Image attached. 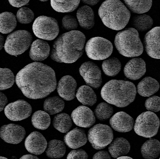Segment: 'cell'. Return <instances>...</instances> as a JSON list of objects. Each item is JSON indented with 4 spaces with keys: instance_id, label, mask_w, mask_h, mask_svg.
Returning a JSON list of instances; mask_svg holds the SVG:
<instances>
[{
    "instance_id": "6da1fadb",
    "label": "cell",
    "mask_w": 160,
    "mask_h": 159,
    "mask_svg": "<svg viewBox=\"0 0 160 159\" xmlns=\"http://www.w3.org/2000/svg\"><path fill=\"white\" fill-rule=\"evenodd\" d=\"M16 82L24 95L32 99L47 97L56 89L57 85L54 70L39 62L22 68L17 75Z\"/></svg>"
},
{
    "instance_id": "7a4b0ae2",
    "label": "cell",
    "mask_w": 160,
    "mask_h": 159,
    "mask_svg": "<svg viewBox=\"0 0 160 159\" xmlns=\"http://www.w3.org/2000/svg\"><path fill=\"white\" fill-rule=\"evenodd\" d=\"M86 37L78 31H72L60 36L53 44L51 59L59 63H72L84 53Z\"/></svg>"
},
{
    "instance_id": "3957f363",
    "label": "cell",
    "mask_w": 160,
    "mask_h": 159,
    "mask_svg": "<svg viewBox=\"0 0 160 159\" xmlns=\"http://www.w3.org/2000/svg\"><path fill=\"white\" fill-rule=\"evenodd\" d=\"M136 88L129 81L112 80L102 88L101 95L106 102L118 107H125L135 99Z\"/></svg>"
},
{
    "instance_id": "277c9868",
    "label": "cell",
    "mask_w": 160,
    "mask_h": 159,
    "mask_svg": "<svg viewBox=\"0 0 160 159\" xmlns=\"http://www.w3.org/2000/svg\"><path fill=\"white\" fill-rule=\"evenodd\" d=\"M98 14L103 24L109 29L120 31L125 28L131 13L120 0H106L100 7Z\"/></svg>"
},
{
    "instance_id": "5b68a950",
    "label": "cell",
    "mask_w": 160,
    "mask_h": 159,
    "mask_svg": "<svg viewBox=\"0 0 160 159\" xmlns=\"http://www.w3.org/2000/svg\"><path fill=\"white\" fill-rule=\"evenodd\" d=\"M114 43L120 54L124 57H138L144 50L138 31L133 28L118 32L115 36Z\"/></svg>"
},
{
    "instance_id": "8992f818",
    "label": "cell",
    "mask_w": 160,
    "mask_h": 159,
    "mask_svg": "<svg viewBox=\"0 0 160 159\" xmlns=\"http://www.w3.org/2000/svg\"><path fill=\"white\" fill-rule=\"evenodd\" d=\"M32 40V36L29 32L26 30H18L8 36L4 49L8 54L17 56L29 48Z\"/></svg>"
},
{
    "instance_id": "52a82bcc",
    "label": "cell",
    "mask_w": 160,
    "mask_h": 159,
    "mask_svg": "<svg viewBox=\"0 0 160 159\" xmlns=\"http://www.w3.org/2000/svg\"><path fill=\"white\" fill-rule=\"evenodd\" d=\"M160 120L157 115L151 111L143 112L137 118L134 130L137 134L150 138L157 134Z\"/></svg>"
},
{
    "instance_id": "ba28073f",
    "label": "cell",
    "mask_w": 160,
    "mask_h": 159,
    "mask_svg": "<svg viewBox=\"0 0 160 159\" xmlns=\"http://www.w3.org/2000/svg\"><path fill=\"white\" fill-rule=\"evenodd\" d=\"M32 31L38 38L43 40H54L59 33L58 23L56 19L42 16L38 17L32 25Z\"/></svg>"
},
{
    "instance_id": "9c48e42d",
    "label": "cell",
    "mask_w": 160,
    "mask_h": 159,
    "mask_svg": "<svg viewBox=\"0 0 160 159\" xmlns=\"http://www.w3.org/2000/svg\"><path fill=\"white\" fill-rule=\"evenodd\" d=\"M86 53L88 58L93 60H104L112 54L113 46L109 40L102 37H92L86 45Z\"/></svg>"
},
{
    "instance_id": "30bf717a",
    "label": "cell",
    "mask_w": 160,
    "mask_h": 159,
    "mask_svg": "<svg viewBox=\"0 0 160 159\" xmlns=\"http://www.w3.org/2000/svg\"><path fill=\"white\" fill-rule=\"evenodd\" d=\"M88 139L93 148L101 150L111 143L113 139L112 129L106 124H96L88 132Z\"/></svg>"
},
{
    "instance_id": "8fae6325",
    "label": "cell",
    "mask_w": 160,
    "mask_h": 159,
    "mask_svg": "<svg viewBox=\"0 0 160 159\" xmlns=\"http://www.w3.org/2000/svg\"><path fill=\"white\" fill-rule=\"evenodd\" d=\"M32 108L27 101L18 100L6 106L4 109L5 116L13 121L23 120L31 115Z\"/></svg>"
},
{
    "instance_id": "7c38bea8",
    "label": "cell",
    "mask_w": 160,
    "mask_h": 159,
    "mask_svg": "<svg viewBox=\"0 0 160 159\" xmlns=\"http://www.w3.org/2000/svg\"><path fill=\"white\" fill-rule=\"evenodd\" d=\"M79 73L88 86L93 89H98L102 85V72L94 63L87 61L81 65Z\"/></svg>"
},
{
    "instance_id": "4fadbf2b",
    "label": "cell",
    "mask_w": 160,
    "mask_h": 159,
    "mask_svg": "<svg viewBox=\"0 0 160 159\" xmlns=\"http://www.w3.org/2000/svg\"><path fill=\"white\" fill-rule=\"evenodd\" d=\"M26 131L21 125L10 123L2 126L0 137L5 142L12 144H18L24 139Z\"/></svg>"
},
{
    "instance_id": "5bb4252c",
    "label": "cell",
    "mask_w": 160,
    "mask_h": 159,
    "mask_svg": "<svg viewBox=\"0 0 160 159\" xmlns=\"http://www.w3.org/2000/svg\"><path fill=\"white\" fill-rule=\"evenodd\" d=\"M71 118L75 124L83 128H89L95 123V117L92 110L86 106H80L72 112Z\"/></svg>"
},
{
    "instance_id": "9a60e30c",
    "label": "cell",
    "mask_w": 160,
    "mask_h": 159,
    "mask_svg": "<svg viewBox=\"0 0 160 159\" xmlns=\"http://www.w3.org/2000/svg\"><path fill=\"white\" fill-rule=\"evenodd\" d=\"M160 27L149 31L144 37V45L147 54L154 59H160Z\"/></svg>"
},
{
    "instance_id": "2e32d148",
    "label": "cell",
    "mask_w": 160,
    "mask_h": 159,
    "mask_svg": "<svg viewBox=\"0 0 160 159\" xmlns=\"http://www.w3.org/2000/svg\"><path fill=\"white\" fill-rule=\"evenodd\" d=\"M48 143L45 137L40 132H32L29 135L25 140L26 149L34 155L42 154L47 147Z\"/></svg>"
},
{
    "instance_id": "e0dca14e",
    "label": "cell",
    "mask_w": 160,
    "mask_h": 159,
    "mask_svg": "<svg viewBox=\"0 0 160 159\" xmlns=\"http://www.w3.org/2000/svg\"><path fill=\"white\" fill-rule=\"evenodd\" d=\"M109 123L115 131L119 132H127L133 128L134 120L126 112L120 111L111 117Z\"/></svg>"
},
{
    "instance_id": "ac0fdd59",
    "label": "cell",
    "mask_w": 160,
    "mask_h": 159,
    "mask_svg": "<svg viewBox=\"0 0 160 159\" xmlns=\"http://www.w3.org/2000/svg\"><path fill=\"white\" fill-rule=\"evenodd\" d=\"M123 71L127 78L131 80H137L146 73V63L141 58H133L125 65Z\"/></svg>"
},
{
    "instance_id": "d6986e66",
    "label": "cell",
    "mask_w": 160,
    "mask_h": 159,
    "mask_svg": "<svg viewBox=\"0 0 160 159\" xmlns=\"http://www.w3.org/2000/svg\"><path fill=\"white\" fill-rule=\"evenodd\" d=\"M77 86L76 81L72 76H64L59 81L57 90L61 98L71 101L75 97Z\"/></svg>"
},
{
    "instance_id": "ffe728a7",
    "label": "cell",
    "mask_w": 160,
    "mask_h": 159,
    "mask_svg": "<svg viewBox=\"0 0 160 159\" xmlns=\"http://www.w3.org/2000/svg\"><path fill=\"white\" fill-rule=\"evenodd\" d=\"M88 141L85 131L75 128L68 132L64 137L65 144L70 148L78 149L84 146Z\"/></svg>"
},
{
    "instance_id": "44dd1931",
    "label": "cell",
    "mask_w": 160,
    "mask_h": 159,
    "mask_svg": "<svg viewBox=\"0 0 160 159\" xmlns=\"http://www.w3.org/2000/svg\"><path fill=\"white\" fill-rule=\"evenodd\" d=\"M50 51V46L46 41L42 39H37L32 44L30 57L33 60L42 61L48 57Z\"/></svg>"
},
{
    "instance_id": "7402d4cb",
    "label": "cell",
    "mask_w": 160,
    "mask_h": 159,
    "mask_svg": "<svg viewBox=\"0 0 160 159\" xmlns=\"http://www.w3.org/2000/svg\"><path fill=\"white\" fill-rule=\"evenodd\" d=\"M77 17L79 25L86 30L92 29L95 24L94 11L89 6L79 7L77 12Z\"/></svg>"
},
{
    "instance_id": "603a6c76",
    "label": "cell",
    "mask_w": 160,
    "mask_h": 159,
    "mask_svg": "<svg viewBox=\"0 0 160 159\" xmlns=\"http://www.w3.org/2000/svg\"><path fill=\"white\" fill-rule=\"evenodd\" d=\"M131 149L129 141L122 137H117L109 144L108 151L113 158H117L125 156Z\"/></svg>"
},
{
    "instance_id": "cb8c5ba5",
    "label": "cell",
    "mask_w": 160,
    "mask_h": 159,
    "mask_svg": "<svg viewBox=\"0 0 160 159\" xmlns=\"http://www.w3.org/2000/svg\"><path fill=\"white\" fill-rule=\"evenodd\" d=\"M159 86V82L156 80L146 77L139 82L136 91L141 96L149 97L158 91Z\"/></svg>"
},
{
    "instance_id": "d4e9b609",
    "label": "cell",
    "mask_w": 160,
    "mask_h": 159,
    "mask_svg": "<svg viewBox=\"0 0 160 159\" xmlns=\"http://www.w3.org/2000/svg\"><path fill=\"white\" fill-rule=\"evenodd\" d=\"M78 100L83 105L92 106L97 102V96L91 87L83 85L79 87L76 94Z\"/></svg>"
},
{
    "instance_id": "484cf974",
    "label": "cell",
    "mask_w": 160,
    "mask_h": 159,
    "mask_svg": "<svg viewBox=\"0 0 160 159\" xmlns=\"http://www.w3.org/2000/svg\"><path fill=\"white\" fill-rule=\"evenodd\" d=\"M141 153L145 159H154L158 157L160 153L159 140L154 138L147 140L141 147Z\"/></svg>"
},
{
    "instance_id": "4316f807",
    "label": "cell",
    "mask_w": 160,
    "mask_h": 159,
    "mask_svg": "<svg viewBox=\"0 0 160 159\" xmlns=\"http://www.w3.org/2000/svg\"><path fill=\"white\" fill-rule=\"evenodd\" d=\"M46 149V154L51 159H60L64 156L66 152V147L64 142L57 139L49 141Z\"/></svg>"
},
{
    "instance_id": "83f0119b",
    "label": "cell",
    "mask_w": 160,
    "mask_h": 159,
    "mask_svg": "<svg viewBox=\"0 0 160 159\" xmlns=\"http://www.w3.org/2000/svg\"><path fill=\"white\" fill-rule=\"evenodd\" d=\"M16 17L11 12H5L0 14V32L8 34L12 32L17 26Z\"/></svg>"
},
{
    "instance_id": "f1b7e54d",
    "label": "cell",
    "mask_w": 160,
    "mask_h": 159,
    "mask_svg": "<svg viewBox=\"0 0 160 159\" xmlns=\"http://www.w3.org/2000/svg\"><path fill=\"white\" fill-rule=\"evenodd\" d=\"M126 7L132 12L142 14L148 12L152 5V0H123Z\"/></svg>"
},
{
    "instance_id": "f546056e",
    "label": "cell",
    "mask_w": 160,
    "mask_h": 159,
    "mask_svg": "<svg viewBox=\"0 0 160 159\" xmlns=\"http://www.w3.org/2000/svg\"><path fill=\"white\" fill-rule=\"evenodd\" d=\"M80 0H51L52 8L57 12L68 13L78 8Z\"/></svg>"
},
{
    "instance_id": "4dcf8cb0",
    "label": "cell",
    "mask_w": 160,
    "mask_h": 159,
    "mask_svg": "<svg viewBox=\"0 0 160 159\" xmlns=\"http://www.w3.org/2000/svg\"><path fill=\"white\" fill-rule=\"evenodd\" d=\"M64 102L58 96H52L46 99L44 103V109L49 115H53L61 112L64 107Z\"/></svg>"
},
{
    "instance_id": "1f68e13d",
    "label": "cell",
    "mask_w": 160,
    "mask_h": 159,
    "mask_svg": "<svg viewBox=\"0 0 160 159\" xmlns=\"http://www.w3.org/2000/svg\"><path fill=\"white\" fill-rule=\"evenodd\" d=\"M153 23L152 18L146 14L136 15L133 17L132 20V25L133 28L141 32L149 30L152 27Z\"/></svg>"
},
{
    "instance_id": "d6a6232c",
    "label": "cell",
    "mask_w": 160,
    "mask_h": 159,
    "mask_svg": "<svg viewBox=\"0 0 160 159\" xmlns=\"http://www.w3.org/2000/svg\"><path fill=\"white\" fill-rule=\"evenodd\" d=\"M53 124L54 127L61 132L67 133L72 126V121L68 114L60 113L54 117Z\"/></svg>"
},
{
    "instance_id": "836d02e7",
    "label": "cell",
    "mask_w": 160,
    "mask_h": 159,
    "mask_svg": "<svg viewBox=\"0 0 160 159\" xmlns=\"http://www.w3.org/2000/svg\"><path fill=\"white\" fill-rule=\"evenodd\" d=\"M51 122L50 116L42 110H38L33 113L32 117V123L36 129L45 130L48 128Z\"/></svg>"
},
{
    "instance_id": "e575fe53",
    "label": "cell",
    "mask_w": 160,
    "mask_h": 159,
    "mask_svg": "<svg viewBox=\"0 0 160 159\" xmlns=\"http://www.w3.org/2000/svg\"><path fill=\"white\" fill-rule=\"evenodd\" d=\"M121 63L116 57L107 58L102 64L104 73L108 76L114 77L119 73L121 69Z\"/></svg>"
},
{
    "instance_id": "d590c367",
    "label": "cell",
    "mask_w": 160,
    "mask_h": 159,
    "mask_svg": "<svg viewBox=\"0 0 160 159\" xmlns=\"http://www.w3.org/2000/svg\"><path fill=\"white\" fill-rule=\"evenodd\" d=\"M15 76L9 68H0V90L11 88L15 82Z\"/></svg>"
},
{
    "instance_id": "8d00e7d4",
    "label": "cell",
    "mask_w": 160,
    "mask_h": 159,
    "mask_svg": "<svg viewBox=\"0 0 160 159\" xmlns=\"http://www.w3.org/2000/svg\"><path fill=\"white\" fill-rule=\"evenodd\" d=\"M114 112L113 107L108 103H100L94 110V115L101 121L106 120L110 118Z\"/></svg>"
},
{
    "instance_id": "74e56055",
    "label": "cell",
    "mask_w": 160,
    "mask_h": 159,
    "mask_svg": "<svg viewBox=\"0 0 160 159\" xmlns=\"http://www.w3.org/2000/svg\"><path fill=\"white\" fill-rule=\"evenodd\" d=\"M33 11L25 7H20L17 13V18L18 22L22 24L31 23L34 19Z\"/></svg>"
},
{
    "instance_id": "f35d334b",
    "label": "cell",
    "mask_w": 160,
    "mask_h": 159,
    "mask_svg": "<svg viewBox=\"0 0 160 159\" xmlns=\"http://www.w3.org/2000/svg\"><path fill=\"white\" fill-rule=\"evenodd\" d=\"M145 106L149 111L158 112L160 109V97L156 95L150 97L146 100Z\"/></svg>"
},
{
    "instance_id": "ab89813d",
    "label": "cell",
    "mask_w": 160,
    "mask_h": 159,
    "mask_svg": "<svg viewBox=\"0 0 160 159\" xmlns=\"http://www.w3.org/2000/svg\"><path fill=\"white\" fill-rule=\"evenodd\" d=\"M62 25L67 31H74L78 27V22L73 16L66 15L62 18Z\"/></svg>"
},
{
    "instance_id": "60d3db41",
    "label": "cell",
    "mask_w": 160,
    "mask_h": 159,
    "mask_svg": "<svg viewBox=\"0 0 160 159\" xmlns=\"http://www.w3.org/2000/svg\"><path fill=\"white\" fill-rule=\"evenodd\" d=\"M87 152L83 149H74L71 151L67 155V159H88Z\"/></svg>"
},
{
    "instance_id": "b9f144b4",
    "label": "cell",
    "mask_w": 160,
    "mask_h": 159,
    "mask_svg": "<svg viewBox=\"0 0 160 159\" xmlns=\"http://www.w3.org/2000/svg\"><path fill=\"white\" fill-rule=\"evenodd\" d=\"M92 159H111L110 154L106 151H101L95 153Z\"/></svg>"
},
{
    "instance_id": "7bdbcfd3",
    "label": "cell",
    "mask_w": 160,
    "mask_h": 159,
    "mask_svg": "<svg viewBox=\"0 0 160 159\" xmlns=\"http://www.w3.org/2000/svg\"><path fill=\"white\" fill-rule=\"evenodd\" d=\"M11 5L16 7H20L28 4L30 0H8Z\"/></svg>"
},
{
    "instance_id": "ee69618b",
    "label": "cell",
    "mask_w": 160,
    "mask_h": 159,
    "mask_svg": "<svg viewBox=\"0 0 160 159\" xmlns=\"http://www.w3.org/2000/svg\"><path fill=\"white\" fill-rule=\"evenodd\" d=\"M8 103V99L7 96L4 94L0 92V112L4 109Z\"/></svg>"
},
{
    "instance_id": "f6af8a7d",
    "label": "cell",
    "mask_w": 160,
    "mask_h": 159,
    "mask_svg": "<svg viewBox=\"0 0 160 159\" xmlns=\"http://www.w3.org/2000/svg\"><path fill=\"white\" fill-rule=\"evenodd\" d=\"M81 1L85 4L92 6L97 4L100 2V0H81Z\"/></svg>"
},
{
    "instance_id": "bcb514c9",
    "label": "cell",
    "mask_w": 160,
    "mask_h": 159,
    "mask_svg": "<svg viewBox=\"0 0 160 159\" xmlns=\"http://www.w3.org/2000/svg\"><path fill=\"white\" fill-rule=\"evenodd\" d=\"M19 159H39L37 156L32 154H26L23 155Z\"/></svg>"
},
{
    "instance_id": "7dc6e473",
    "label": "cell",
    "mask_w": 160,
    "mask_h": 159,
    "mask_svg": "<svg viewBox=\"0 0 160 159\" xmlns=\"http://www.w3.org/2000/svg\"><path fill=\"white\" fill-rule=\"evenodd\" d=\"M4 46V38L3 36L0 33V50L2 49Z\"/></svg>"
},
{
    "instance_id": "c3c4849f",
    "label": "cell",
    "mask_w": 160,
    "mask_h": 159,
    "mask_svg": "<svg viewBox=\"0 0 160 159\" xmlns=\"http://www.w3.org/2000/svg\"><path fill=\"white\" fill-rule=\"evenodd\" d=\"M117 159H133L131 157H128V156H121V157H118L117 158Z\"/></svg>"
},
{
    "instance_id": "681fc988",
    "label": "cell",
    "mask_w": 160,
    "mask_h": 159,
    "mask_svg": "<svg viewBox=\"0 0 160 159\" xmlns=\"http://www.w3.org/2000/svg\"><path fill=\"white\" fill-rule=\"evenodd\" d=\"M0 159H8L7 158H5V157H3V156H0Z\"/></svg>"
},
{
    "instance_id": "f907efd6",
    "label": "cell",
    "mask_w": 160,
    "mask_h": 159,
    "mask_svg": "<svg viewBox=\"0 0 160 159\" xmlns=\"http://www.w3.org/2000/svg\"><path fill=\"white\" fill-rule=\"evenodd\" d=\"M39 1H41V2H47V1H48V0H39Z\"/></svg>"
},
{
    "instance_id": "816d5d0a",
    "label": "cell",
    "mask_w": 160,
    "mask_h": 159,
    "mask_svg": "<svg viewBox=\"0 0 160 159\" xmlns=\"http://www.w3.org/2000/svg\"></svg>"
}]
</instances>
